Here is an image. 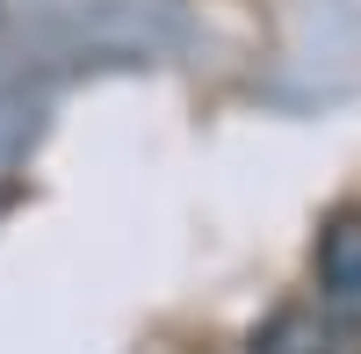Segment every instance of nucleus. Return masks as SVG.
Returning <instances> with one entry per match:
<instances>
[{"label": "nucleus", "mask_w": 361, "mask_h": 354, "mask_svg": "<svg viewBox=\"0 0 361 354\" xmlns=\"http://www.w3.org/2000/svg\"><path fill=\"white\" fill-rule=\"evenodd\" d=\"M311 297L361 333V210H333L311 246Z\"/></svg>", "instance_id": "nucleus-1"}, {"label": "nucleus", "mask_w": 361, "mask_h": 354, "mask_svg": "<svg viewBox=\"0 0 361 354\" xmlns=\"http://www.w3.org/2000/svg\"><path fill=\"white\" fill-rule=\"evenodd\" d=\"M246 347L253 354H361V333L340 311H325L318 297H304V304H282Z\"/></svg>", "instance_id": "nucleus-2"}, {"label": "nucleus", "mask_w": 361, "mask_h": 354, "mask_svg": "<svg viewBox=\"0 0 361 354\" xmlns=\"http://www.w3.org/2000/svg\"><path fill=\"white\" fill-rule=\"evenodd\" d=\"M246 354H253V347H246Z\"/></svg>", "instance_id": "nucleus-3"}]
</instances>
